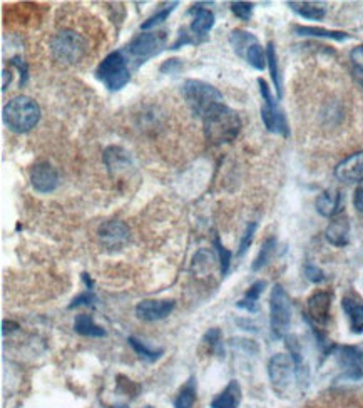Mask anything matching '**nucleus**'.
I'll return each instance as SVG.
<instances>
[{
	"mask_svg": "<svg viewBox=\"0 0 363 408\" xmlns=\"http://www.w3.org/2000/svg\"><path fill=\"white\" fill-rule=\"evenodd\" d=\"M202 129L207 142L223 146L237 139L242 131V119L233 109L221 102L202 116Z\"/></svg>",
	"mask_w": 363,
	"mask_h": 408,
	"instance_id": "obj_1",
	"label": "nucleus"
},
{
	"mask_svg": "<svg viewBox=\"0 0 363 408\" xmlns=\"http://www.w3.org/2000/svg\"><path fill=\"white\" fill-rule=\"evenodd\" d=\"M4 122L17 134H26L40 121V107L29 96H17L4 106Z\"/></svg>",
	"mask_w": 363,
	"mask_h": 408,
	"instance_id": "obj_2",
	"label": "nucleus"
},
{
	"mask_svg": "<svg viewBox=\"0 0 363 408\" xmlns=\"http://www.w3.org/2000/svg\"><path fill=\"white\" fill-rule=\"evenodd\" d=\"M181 92L186 104L191 107V111L195 112L196 116H200L201 119L211 107L223 102V94H221L215 85L200 79H188L186 82L183 84Z\"/></svg>",
	"mask_w": 363,
	"mask_h": 408,
	"instance_id": "obj_3",
	"label": "nucleus"
},
{
	"mask_svg": "<svg viewBox=\"0 0 363 408\" xmlns=\"http://www.w3.org/2000/svg\"><path fill=\"white\" fill-rule=\"evenodd\" d=\"M97 79L109 89L111 92H117L124 89L131 80V70L127 65V59L121 50L111 52L97 65Z\"/></svg>",
	"mask_w": 363,
	"mask_h": 408,
	"instance_id": "obj_4",
	"label": "nucleus"
},
{
	"mask_svg": "<svg viewBox=\"0 0 363 408\" xmlns=\"http://www.w3.org/2000/svg\"><path fill=\"white\" fill-rule=\"evenodd\" d=\"M291 325V300L281 284H275L270 295V326L276 338H285Z\"/></svg>",
	"mask_w": 363,
	"mask_h": 408,
	"instance_id": "obj_5",
	"label": "nucleus"
},
{
	"mask_svg": "<svg viewBox=\"0 0 363 408\" xmlns=\"http://www.w3.org/2000/svg\"><path fill=\"white\" fill-rule=\"evenodd\" d=\"M259 85V92H261L263 97V106H261V119L263 124L270 132H275V134H281L285 137H288L290 129L288 124H286V117L283 114L280 104H278L276 97L271 94L270 85L265 79L259 77L258 79Z\"/></svg>",
	"mask_w": 363,
	"mask_h": 408,
	"instance_id": "obj_6",
	"label": "nucleus"
},
{
	"mask_svg": "<svg viewBox=\"0 0 363 408\" xmlns=\"http://www.w3.org/2000/svg\"><path fill=\"white\" fill-rule=\"evenodd\" d=\"M268 377H270L271 387L280 397H286L296 378L295 365L290 355L276 353L268 362Z\"/></svg>",
	"mask_w": 363,
	"mask_h": 408,
	"instance_id": "obj_7",
	"label": "nucleus"
},
{
	"mask_svg": "<svg viewBox=\"0 0 363 408\" xmlns=\"http://www.w3.org/2000/svg\"><path fill=\"white\" fill-rule=\"evenodd\" d=\"M164 36L158 32H143L138 37H134L126 47L129 63H134V68H139L154 55H158L163 50Z\"/></svg>",
	"mask_w": 363,
	"mask_h": 408,
	"instance_id": "obj_8",
	"label": "nucleus"
},
{
	"mask_svg": "<svg viewBox=\"0 0 363 408\" xmlns=\"http://www.w3.org/2000/svg\"><path fill=\"white\" fill-rule=\"evenodd\" d=\"M52 55L64 64H75L86 52V42L72 31H63L52 39Z\"/></svg>",
	"mask_w": 363,
	"mask_h": 408,
	"instance_id": "obj_9",
	"label": "nucleus"
},
{
	"mask_svg": "<svg viewBox=\"0 0 363 408\" xmlns=\"http://www.w3.org/2000/svg\"><path fill=\"white\" fill-rule=\"evenodd\" d=\"M333 355L343 370V378L358 382L363 377V352L355 346H333Z\"/></svg>",
	"mask_w": 363,
	"mask_h": 408,
	"instance_id": "obj_10",
	"label": "nucleus"
},
{
	"mask_svg": "<svg viewBox=\"0 0 363 408\" xmlns=\"http://www.w3.org/2000/svg\"><path fill=\"white\" fill-rule=\"evenodd\" d=\"M330 308H332V293L317 291L308 298L306 303V320L315 331L328 325Z\"/></svg>",
	"mask_w": 363,
	"mask_h": 408,
	"instance_id": "obj_11",
	"label": "nucleus"
},
{
	"mask_svg": "<svg viewBox=\"0 0 363 408\" xmlns=\"http://www.w3.org/2000/svg\"><path fill=\"white\" fill-rule=\"evenodd\" d=\"M31 184L37 193L49 194L59 186V173L50 163H37L31 169Z\"/></svg>",
	"mask_w": 363,
	"mask_h": 408,
	"instance_id": "obj_12",
	"label": "nucleus"
},
{
	"mask_svg": "<svg viewBox=\"0 0 363 408\" xmlns=\"http://www.w3.org/2000/svg\"><path fill=\"white\" fill-rule=\"evenodd\" d=\"M129 227L122 221H107L99 227V240L109 249L122 248L129 241Z\"/></svg>",
	"mask_w": 363,
	"mask_h": 408,
	"instance_id": "obj_13",
	"label": "nucleus"
},
{
	"mask_svg": "<svg viewBox=\"0 0 363 408\" xmlns=\"http://www.w3.org/2000/svg\"><path fill=\"white\" fill-rule=\"evenodd\" d=\"M102 158L112 178L122 176V174H127L133 169V159H131L129 153L122 149L121 146H109V148L104 151Z\"/></svg>",
	"mask_w": 363,
	"mask_h": 408,
	"instance_id": "obj_14",
	"label": "nucleus"
},
{
	"mask_svg": "<svg viewBox=\"0 0 363 408\" xmlns=\"http://www.w3.org/2000/svg\"><path fill=\"white\" fill-rule=\"evenodd\" d=\"M174 306L173 300H144L136 306V316L144 321H159L171 315Z\"/></svg>",
	"mask_w": 363,
	"mask_h": 408,
	"instance_id": "obj_15",
	"label": "nucleus"
},
{
	"mask_svg": "<svg viewBox=\"0 0 363 408\" xmlns=\"http://www.w3.org/2000/svg\"><path fill=\"white\" fill-rule=\"evenodd\" d=\"M335 178L342 183H362L363 181V151L348 156L335 168Z\"/></svg>",
	"mask_w": 363,
	"mask_h": 408,
	"instance_id": "obj_16",
	"label": "nucleus"
},
{
	"mask_svg": "<svg viewBox=\"0 0 363 408\" xmlns=\"http://www.w3.org/2000/svg\"><path fill=\"white\" fill-rule=\"evenodd\" d=\"M343 204H345V198L343 193L337 188H328L315 201V208L323 218H337L343 211Z\"/></svg>",
	"mask_w": 363,
	"mask_h": 408,
	"instance_id": "obj_17",
	"label": "nucleus"
},
{
	"mask_svg": "<svg viewBox=\"0 0 363 408\" xmlns=\"http://www.w3.org/2000/svg\"><path fill=\"white\" fill-rule=\"evenodd\" d=\"M285 338H286V346H288V350H290V357L291 360H293V365H295L296 382H298L301 387H305L310 378V368H308V363H306L303 350H301V345L296 336L290 335V336H285Z\"/></svg>",
	"mask_w": 363,
	"mask_h": 408,
	"instance_id": "obj_18",
	"label": "nucleus"
},
{
	"mask_svg": "<svg viewBox=\"0 0 363 408\" xmlns=\"http://www.w3.org/2000/svg\"><path fill=\"white\" fill-rule=\"evenodd\" d=\"M325 238L330 245L343 248L350 243V222L345 216H337L330 221V225L325 230Z\"/></svg>",
	"mask_w": 363,
	"mask_h": 408,
	"instance_id": "obj_19",
	"label": "nucleus"
},
{
	"mask_svg": "<svg viewBox=\"0 0 363 408\" xmlns=\"http://www.w3.org/2000/svg\"><path fill=\"white\" fill-rule=\"evenodd\" d=\"M342 308L348 318L352 333L363 335V303L358 298L347 295L342 298Z\"/></svg>",
	"mask_w": 363,
	"mask_h": 408,
	"instance_id": "obj_20",
	"label": "nucleus"
},
{
	"mask_svg": "<svg viewBox=\"0 0 363 408\" xmlns=\"http://www.w3.org/2000/svg\"><path fill=\"white\" fill-rule=\"evenodd\" d=\"M243 392L237 380H231L223 392H220L213 400L211 408H238L242 403Z\"/></svg>",
	"mask_w": 363,
	"mask_h": 408,
	"instance_id": "obj_21",
	"label": "nucleus"
},
{
	"mask_svg": "<svg viewBox=\"0 0 363 408\" xmlns=\"http://www.w3.org/2000/svg\"><path fill=\"white\" fill-rule=\"evenodd\" d=\"M193 14L191 21V32L196 37H205L207 32L215 27V14L210 9H202L200 6H195L190 11Z\"/></svg>",
	"mask_w": 363,
	"mask_h": 408,
	"instance_id": "obj_22",
	"label": "nucleus"
},
{
	"mask_svg": "<svg viewBox=\"0 0 363 408\" xmlns=\"http://www.w3.org/2000/svg\"><path fill=\"white\" fill-rule=\"evenodd\" d=\"M74 330L75 333L81 336H89V338H102V336H106V330L99 326L89 313H81V315L75 316Z\"/></svg>",
	"mask_w": 363,
	"mask_h": 408,
	"instance_id": "obj_23",
	"label": "nucleus"
},
{
	"mask_svg": "<svg viewBox=\"0 0 363 408\" xmlns=\"http://www.w3.org/2000/svg\"><path fill=\"white\" fill-rule=\"evenodd\" d=\"M229 44L233 47V50L237 52V55L246 59L248 50L251 49L254 44H258V39L251 34V32L243 31V28H234V31L229 34Z\"/></svg>",
	"mask_w": 363,
	"mask_h": 408,
	"instance_id": "obj_24",
	"label": "nucleus"
},
{
	"mask_svg": "<svg viewBox=\"0 0 363 408\" xmlns=\"http://www.w3.org/2000/svg\"><path fill=\"white\" fill-rule=\"evenodd\" d=\"M293 31L298 36H306V37H322V39H332L337 42H343L350 39V36L347 32L342 31H328V28L322 27H308V26H295Z\"/></svg>",
	"mask_w": 363,
	"mask_h": 408,
	"instance_id": "obj_25",
	"label": "nucleus"
},
{
	"mask_svg": "<svg viewBox=\"0 0 363 408\" xmlns=\"http://www.w3.org/2000/svg\"><path fill=\"white\" fill-rule=\"evenodd\" d=\"M288 7L306 21H322L327 16L325 7L315 2H288Z\"/></svg>",
	"mask_w": 363,
	"mask_h": 408,
	"instance_id": "obj_26",
	"label": "nucleus"
},
{
	"mask_svg": "<svg viewBox=\"0 0 363 408\" xmlns=\"http://www.w3.org/2000/svg\"><path fill=\"white\" fill-rule=\"evenodd\" d=\"M265 286H266V283L263 281V279L254 281L251 286H249L248 291L244 293V296L242 298V300L237 303V306L242 308V310H246L248 313L258 311V300H259V296H261Z\"/></svg>",
	"mask_w": 363,
	"mask_h": 408,
	"instance_id": "obj_27",
	"label": "nucleus"
},
{
	"mask_svg": "<svg viewBox=\"0 0 363 408\" xmlns=\"http://www.w3.org/2000/svg\"><path fill=\"white\" fill-rule=\"evenodd\" d=\"M196 403V378L191 377L174 398V408H193Z\"/></svg>",
	"mask_w": 363,
	"mask_h": 408,
	"instance_id": "obj_28",
	"label": "nucleus"
},
{
	"mask_svg": "<svg viewBox=\"0 0 363 408\" xmlns=\"http://www.w3.org/2000/svg\"><path fill=\"white\" fill-rule=\"evenodd\" d=\"M266 63H268V68H270L273 84H275V87H276V96H278V99H281L283 97V84H281L280 68H278L276 49H275V44H273V42H268V45H266Z\"/></svg>",
	"mask_w": 363,
	"mask_h": 408,
	"instance_id": "obj_29",
	"label": "nucleus"
},
{
	"mask_svg": "<svg viewBox=\"0 0 363 408\" xmlns=\"http://www.w3.org/2000/svg\"><path fill=\"white\" fill-rule=\"evenodd\" d=\"M275 251H276V240L268 238L265 243L261 245V249H259L256 259L253 261L251 267L253 272H259L263 267H266V264L270 263V259L273 258V254H275Z\"/></svg>",
	"mask_w": 363,
	"mask_h": 408,
	"instance_id": "obj_30",
	"label": "nucleus"
},
{
	"mask_svg": "<svg viewBox=\"0 0 363 408\" xmlns=\"http://www.w3.org/2000/svg\"><path fill=\"white\" fill-rule=\"evenodd\" d=\"M127 341H129V345L133 346V350L136 352V355H139L141 358L146 360V362H149V363H153L156 362V360H159L161 358V355L164 353L163 350H151L146 346L143 341H139L138 338H134V336H129L127 338Z\"/></svg>",
	"mask_w": 363,
	"mask_h": 408,
	"instance_id": "obj_31",
	"label": "nucleus"
},
{
	"mask_svg": "<svg viewBox=\"0 0 363 408\" xmlns=\"http://www.w3.org/2000/svg\"><path fill=\"white\" fill-rule=\"evenodd\" d=\"M179 6V2H173V4H169L168 7H164V9H161V11L159 12H156L154 16H151L148 21L146 22H143L141 23V28H143L144 32H148V31H151V28H154V27H158V26H161V23L166 21V18L169 17V14H171L174 9H176Z\"/></svg>",
	"mask_w": 363,
	"mask_h": 408,
	"instance_id": "obj_32",
	"label": "nucleus"
},
{
	"mask_svg": "<svg viewBox=\"0 0 363 408\" xmlns=\"http://www.w3.org/2000/svg\"><path fill=\"white\" fill-rule=\"evenodd\" d=\"M246 63L251 65L253 69H256V70H263L266 68V52L265 49H263L261 45H259V42L258 44H254L251 49L248 50V54H246Z\"/></svg>",
	"mask_w": 363,
	"mask_h": 408,
	"instance_id": "obj_33",
	"label": "nucleus"
},
{
	"mask_svg": "<svg viewBox=\"0 0 363 408\" xmlns=\"http://www.w3.org/2000/svg\"><path fill=\"white\" fill-rule=\"evenodd\" d=\"M215 248L218 251V258H220V268H221V277H226L229 272V267H231V251L226 249L223 245H221V241L218 236L215 238Z\"/></svg>",
	"mask_w": 363,
	"mask_h": 408,
	"instance_id": "obj_34",
	"label": "nucleus"
},
{
	"mask_svg": "<svg viewBox=\"0 0 363 408\" xmlns=\"http://www.w3.org/2000/svg\"><path fill=\"white\" fill-rule=\"evenodd\" d=\"M253 4L251 2H231V12L237 16L239 21L248 22L253 14Z\"/></svg>",
	"mask_w": 363,
	"mask_h": 408,
	"instance_id": "obj_35",
	"label": "nucleus"
},
{
	"mask_svg": "<svg viewBox=\"0 0 363 408\" xmlns=\"http://www.w3.org/2000/svg\"><path fill=\"white\" fill-rule=\"evenodd\" d=\"M96 301H97V298L96 295H94L92 291H84L81 293V295H77L72 300V303L69 305V310H74V308H79V306H89V308H94L96 306Z\"/></svg>",
	"mask_w": 363,
	"mask_h": 408,
	"instance_id": "obj_36",
	"label": "nucleus"
},
{
	"mask_svg": "<svg viewBox=\"0 0 363 408\" xmlns=\"http://www.w3.org/2000/svg\"><path fill=\"white\" fill-rule=\"evenodd\" d=\"M256 222H249L246 226V230L243 232V238L239 241V249H238V256H243L246 253L249 246L253 243V238H254V232H256Z\"/></svg>",
	"mask_w": 363,
	"mask_h": 408,
	"instance_id": "obj_37",
	"label": "nucleus"
},
{
	"mask_svg": "<svg viewBox=\"0 0 363 408\" xmlns=\"http://www.w3.org/2000/svg\"><path fill=\"white\" fill-rule=\"evenodd\" d=\"M305 277H306V279H308V281L315 283V284L322 283V281H325V279H327V277H325V273L322 272V269H320L318 267H315V264H311V263H308L305 267Z\"/></svg>",
	"mask_w": 363,
	"mask_h": 408,
	"instance_id": "obj_38",
	"label": "nucleus"
},
{
	"mask_svg": "<svg viewBox=\"0 0 363 408\" xmlns=\"http://www.w3.org/2000/svg\"><path fill=\"white\" fill-rule=\"evenodd\" d=\"M181 69H183V60L178 59V57L164 60V63L161 64V68H159L161 74H179L181 73Z\"/></svg>",
	"mask_w": 363,
	"mask_h": 408,
	"instance_id": "obj_39",
	"label": "nucleus"
},
{
	"mask_svg": "<svg viewBox=\"0 0 363 408\" xmlns=\"http://www.w3.org/2000/svg\"><path fill=\"white\" fill-rule=\"evenodd\" d=\"M202 341H206L207 345H210V350L211 352H220V346H221V331L218 328H211L207 333L205 335V338Z\"/></svg>",
	"mask_w": 363,
	"mask_h": 408,
	"instance_id": "obj_40",
	"label": "nucleus"
},
{
	"mask_svg": "<svg viewBox=\"0 0 363 408\" xmlns=\"http://www.w3.org/2000/svg\"><path fill=\"white\" fill-rule=\"evenodd\" d=\"M11 64L16 65L18 73H21V87H22V85H26L27 79H29V69H27V64L23 63V59H21V57H13Z\"/></svg>",
	"mask_w": 363,
	"mask_h": 408,
	"instance_id": "obj_41",
	"label": "nucleus"
},
{
	"mask_svg": "<svg viewBox=\"0 0 363 408\" xmlns=\"http://www.w3.org/2000/svg\"><path fill=\"white\" fill-rule=\"evenodd\" d=\"M196 39H191V34H188L186 31H181L179 32V36H178V41L174 42V44L169 47V49H173V50H178L179 47H185L188 44H196Z\"/></svg>",
	"mask_w": 363,
	"mask_h": 408,
	"instance_id": "obj_42",
	"label": "nucleus"
},
{
	"mask_svg": "<svg viewBox=\"0 0 363 408\" xmlns=\"http://www.w3.org/2000/svg\"><path fill=\"white\" fill-rule=\"evenodd\" d=\"M350 57L353 60V65L363 70V45L355 47V49L350 52Z\"/></svg>",
	"mask_w": 363,
	"mask_h": 408,
	"instance_id": "obj_43",
	"label": "nucleus"
},
{
	"mask_svg": "<svg viewBox=\"0 0 363 408\" xmlns=\"http://www.w3.org/2000/svg\"><path fill=\"white\" fill-rule=\"evenodd\" d=\"M353 204H355L357 211L363 213V181L360 183V186L355 189V194H353Z\"/></svg>",
	"mask_w": 363,
	"mask_h": 408,
	"instance_id": "obj_44",
	"label": "nucleus"
},
{
	"mask_svg": "<svg viewBox=\"0 0 363 408\" xmlns=\"http://www.w3.org/2000/svg\"><path fill=\"white\" fill-rule=\"evenodd\" d=\"M352 74H353V79H355L357 85H358V87H360L362 91H363V70H362V69H358V68H353Z\"/></svg>",
	"mask_w": 363,
	"mask_h": 408,
	"instance_id": "obj_45",
	"label": "nucleus"
},
{
	"mask_svg": "<svg viewBox=\"0 0 363 408\" xmlns=\"http://www.w3.org/2000/svg\"><path fill=\"white\" fill-rule=\"evenodd\" d=\"M2 91H7V85L11 84V80H12V74H11V70H7V69H4V73H2Z\"/></svg>",
	"mask_w": 363,
	"mask_h": 408,
	"instance_id": "obj_46",
	"label": "nucleus"
},
{
	"mask_svg": "<svg viewBox=\"0 0 363 408\" xmlns=\"http://www.w3.org/2000/svg\"><path fill=\"white\" fill-rule=\"evenodd\" d=\"M2 326H4V335H7V331H13V330H17L18 328V325L17 323H13V321H4L2 323Z\"/></svg>",
	"mask_w": 363,
	"mask_h": 408,
	"instance_id": "obj_47",
	"label": "nucleus"
},
{
	"mask_svg": "<svg viewBox=\"0 0 363 408\" xmlns=\"http://www.w3.org/2000/svg\"><path fill=\"white\" fill-rule=\"evenodd\" d=\"M82 279H84V281H86L89 291H92V279L87 277V273H82Z\"/></svg>",
	"mask_w": 363,
	"mask_h": 408,
	"instance_id": "obj_48",
	"label": "nucleus"
},
{
	"mask_svg": "<svg viewBox=\"0 0 363 408\" xmlns=\"http://www.w3.org/2000/svg\"><path fill=\"white\" fill-rule=\"evenodd\" d=\"M114 408H126V407H114Z\"/></svg>",
	"mask_w": 363,
	"mask_h": 408,
	"instance_id": "obj_49",
	"label": "nucleus"
},
{
	"mask_svg": "<svg viewBox=\"0 0 363 408\" xmlns=\"http://www.w3.org/2000/svg\"><path fill=\"white\" fill-rule=\"evenodd\" d=\"M146 408H153V407H146Z\"/></svg>",
	"mask_w": 363,
	"mask_h": 408,
	"instance_id": "obj_50",
	"label": "nucleus"
}]
</instances>
